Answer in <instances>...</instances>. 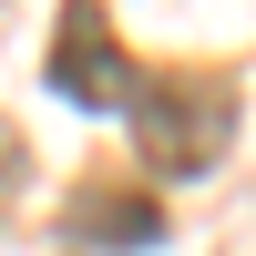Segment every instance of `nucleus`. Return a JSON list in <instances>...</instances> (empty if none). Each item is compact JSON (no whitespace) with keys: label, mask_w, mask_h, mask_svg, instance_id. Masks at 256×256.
<instances>
[{"label":"nucleus","mask_w":256,"mask_h":256,"mask_svg":"<svg viewBox=\"0 0 256 256\" xmlns=\"http://www.w3.org/2000/svg\"><path fill=\"white\" fill-rule=\"evenodd\" d=\"M123 113H134V144H144L154 174L195 184V174H216L226 144H236V82L226 72H144Z\"/></svg>","instance_id":"nucleus-1"},{"label":"nucleus","mask_w":256,"mask_h":256,"mask_svg":"<svg viewBox=\"0 0 256 256\" xmlns=\"http://www.w3.org/2000/svg\"><path fill=\"white\" fill-rule=\"evenodd\" d=\"M134 52L113 41V10L102 0H62V31H52V92L82 102V113H123L134 102Z\"/></svg>","instance_id":"nucleus-2"},{"label":"nucleus","mask_w":256,"mask_h":256,"mask_svg":"<svg viewBox=\"0 0 256 256\" xmlns=\"http://www.w3.org/2000/svg\"><path fill=\"white\" fill-rule=\"evenodd\" d=\"M62 236L72 246H102V256H134V246H164V205L123 174H82L72 205H62Z\"/></svg>","instance_id":"nucleus-3"},{"label":"nucleus","mask_w":256,"mask_h":256,"mask_svg":"<svg viewBox=\"0 0 256 256\" xmlns=\"http://www.w3.org/2000/svg\"><path fill=\"white\" fill-rule=\"evenodd\" d=\"M10 195H20V134L0 123V205H10Z\"/></svg>","instance_id":"nucleus-4"}]
</instances>
